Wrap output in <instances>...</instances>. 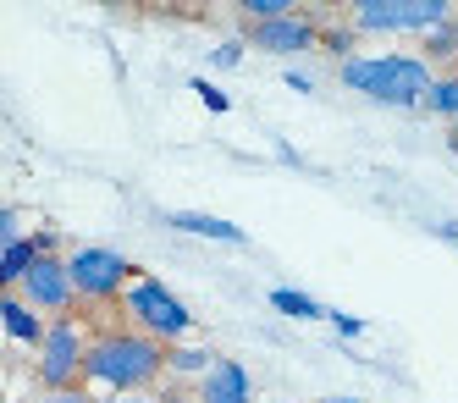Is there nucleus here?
Masks as SVG:
<instances>
[{
    "label": "nucleus",
    "mask_w": 458,
    "mask_h": 403,
    "mask_svg": "<svg viewBox=\"0 0 458 403\" xmlns=\"http://www.w3.org/2000/svg\"><path fill=\"white\" fill-rule=\"evenodd\" d=\"M166 359H172V348L144 338V331H100V338L89 343L83 382H100V387H111L122 398H133L155 376H166Z\"/></svg>",
    "instance_id": "obj_1"
},
{
    "label": "nucleus",
    "mask_w": 458,
    "mask_h": 403,
    "mask_svg": "<svg viewBox=\"0 0 458 403\" xmlns=\"http://www.w3.org/2000/svg\"><path fill=\"white\" fill-rule=\"evenodd\" d=\"M337 78L359 94L381 99V106H398V111H414L425 106V94H431V66H425L420 50H386V56H353L337 66Z\"/></svg>",
    "instance_id": "obj_2"
},
{
    "label": "nucleus",
    "mask_w": 458,
    "mask_h": 403,
    "mask_svg": "<svg viewBox=\"0 0 458 403\" xmlns=\"http://www.w3.org/2000/svg\"><path fill=\"white\" fill-rule=\"evenodd\" d=\"M122 304H127V321H133L144 338L166 343V348H182L193 315H188V304H182V298H177L166 282H155V277H133V287L122 293Z\"/></svg>",
    "instance_id": "obj_3"
},
{
    "label": "nucleus",
    "mask_w": 458,
    "mask_h": 403,
    "mask_svg": "<svg viewBox=\"0 0 458 403\" xmlns=\"http://www.w3.org/2000/svg\"><path fill=\"white\" fill-rule=\"evenodd\" d=\"M89 343L94 338H83V321L78 315L50 321L45 343H39V364H34V371H39V392H72V387H83Z\"/></svg>",
    "instance_id": "obj_4"
},
{
    "label": "nucleus",
    "mask_w": 458,
    "mask_h": 403,
    "mask_svg": "<svg viewBox=\"0 0 458 403\" xmlns=\"http://www.w3.org/2000/svg\"><path fill=\"white\" fill-rule=\"evenodd\" d=\"M453 22V6L447 0H353L348 6V28L353 33H431V28H447Z\"/></svg>",
    "instance_id": "obj_5"
},
{
    "label": "nucleus",
    "mask_w": 458,
    "mask_h": 403,
    "mask_svg": "<svg viewBox=\"0 0 458 403\" xmlns=\"http://www.w3.org/2000/svg\"><path fill=\"white\" fill-rule=\"evenodd\" d=\"M67 271H72V287L78 298H89V304H106V298L127 293L133 287V271H127V260L116 249H72L67 254Z\"/></svg>",
    "instance_id": "obj_6"
},
{
    "label": "nucleus",
    "mask_w": 458,
    "mask_h": 403,
    "mask_svg": "<svg viewBox=\"0 0 458 403\" xmlns=\"http://www.w3.org/2000/svg\"><path fill=\"white\" fill-rule=\"evenodd\" d=\"M12 293H22L28 304H34L39 315H50V321H61V315H72V304H78V287H72V271H67V260L61 254H39L34 260V271H28Z\"/></svg>",
    "instance_id": "obj_7"
},
{
    "label": "nucleus",
    "mask_w": 458,
    "mask_h": 403,
    "mask_svg": "<svg viewBox=\"0 0 458 403\" xmlns=\"http://www.w3.org/2000/svg\"><path fill=\"white\" fill-rule=\"evenodd\" d=\"M249 33V45L259 50H271V56H299V50H315L320 45V22L315 17H276V22H243Z\"/></svg>",
    "instance_id": "obj_8"
},
{
    "label": "nucleus",
    "mask_w": 458,
    "mask_h": 403,
    "mask_svg": "<svg viewBox=\"0 0 458 403\" xmlns=\"http://www.w3.org/2000/svg\"><path fill=\"white\" fill-rule=\"evenodd\" d=\"M249 398H254V387L238 359H216L199 376V403H249Z\"/></svg>",
    "instance_id": "obj_9"
},
{
    "label": "nucleus",
    "mask_w": 458,
    "mask_h": 403,
    "mask_svg": "<svg viewBox=\"0 0 458 403\" xmlns=\"http://www.w3.org/2000/svg\"><path fill=\"white\" fill-rule=\"evenodd\" d=\"M0 321H6V338L12 343H45V331H50L45 315L28 304L22 293H12V287H6V298H0Z\"/></svg>",
    "instance_id": "obj_10"
},
{
    "label": "nucleus",
    "mask_w": 458,
    "mask_h": 403,
    "mask_svg": "<svg viewBox=\"0 0 458 403\" xmlns=\"http://www.w3.org/2000/svg\"><path fill=\"white\" fill-rule=\"evenodd\" d=\"M39 254H55V238H50V232H34V238H22V244H12V249H0V282L17 287L28 271H34V260H39Z\"/></svg>",
    "instance_id": "obj_11"
},
{
    "label": "nucleus",
    "mask_w": 458,
    "mask_h": 403,
    "mask_svg": "<svg viewBox=\"0 0 458 403\" xmlns=\"http://www.w3.org/2000/svg\"><path fill=\"white\" fill-rule=\"evenodd\" d=\"M166 221L177 232H199V238H216V244H249V232L221 221V216H205V210H166Z\"/></svg>",
    "instance_id": "obj_12"
},
{
    "label": "nucleus",
    "mask_w": 458,
    "mask_h": 403,
    "mask_svg": "<svg viewBox=\"0 0 458 403\" xmlns=\"http://www.w3.org/2000/svg\"><path fill=\"white\" fill-rule=\"evenodd\" d=\"M271 310L287 315V321H320V315H332L320 298H310V293H299V287H271Z\"/></svg>",
    "instance_id": "obj_13"
},
{
    "label": "nucleus",
    "mask_w": 458,
    "mask_h": 403,
    "mask_svg": "<svg viewBox=\"0 0 458 403\" xmlns=\"http://www.w3.org/2000/svg\"><path fill=\"white\" fill-rule=\"evenodd\" d=\"M425 111L442 116V122H458V73H442L431 83V94H425Z\"/></svg>",
    "instance_id": "obj_14"
},
{
    "label": "nucleus",
    "mask_w": 458,
    "mask_h": 403,
    "mask_svg": "<svg viewBox=\"0 0 458 403\" xmlns=\"http://www.w3.org/2000/svg\"><path fill=\"white\" fill-rule=\"evenodd\" d=\"M210 364H216V359H210V348H172V359H166V371H172V376L182 382V376H205Z\"/></svg>",
    "instance_id": "obj_15"
},
{
    "label": "nucleus",
    "mask_w": 458,
    "mask_h": 403,
    "mask_svg": "<svg viewBox=\"0 0 458 403\" xmlns=\"http://www.w3.org/2000/svg\"><path fill=\"white\" fill-rule=\"evenodd\" d=\"M243 22H276V17H293L299 6H293V0H243Z\"/></svg>",
    "instance_id": "obj_16"
},
{
    "label": "nucleus",
    "mask_w": 458,
    "mask_h": 403,
    "mask_svg": "<svg viewBox=\"0 0 458 403\" xmlns=\"http://www.w3.org/2000/svg\"><path fill=\"white\" fill-rule=\"evenodd\" d=\"M431 56H458V22L425 33V61H431Z\"/></svg>",
    "instance_id": "obj_17"
},
{
    "label": "nucleus",
    "mask_w": 458,
    "mask_h": 403,
    "mask_svg": "<svg viewBox=\"0 0 458 403\" xmlns=\"http://www.w3.org/2000/svg\"><path fill=\"white\" fill-rule=\"evenodd\" d=\"M320 45H326V50H337L343 61H353V50H348V45H353V39H348V28H320Z\"/></svg>",
    "instance_id": "obj_18"
},
{
    "label": "nucleus",
    "mask_w": 458,
    "mask_h": 403,
    "mask_svg": "<svg viewBox=\"0 0 458 403\" xmlns=\"http://www.w3.org/2000/svg\"><path fill=\"white\" fill-rule=\"evenodd\" d=\"M193 94H199V99H205L210 111H226V106H233V99H226V94H221L216 83H205V78H193Z\"/></svg>",
    "instance_id": "obj_19"
},
{
    "label": "nucleus",
    "mask_w": 458,
    "mask_h": 403,
    "mask_svg": "<svg viewBox=\"0 0 458 403\" xmlns=\"http://www.w3.org/2000/svg\"><path fill=\"white\" fill-rule=\"evenodd\" d=\"M22 244V232H17V210H0V249H12Z\"/></svg>",
    "instance_id": "obj_20"
},
{
    "label": "nucleus",
    "mask_w": 458,
    "mask_h": 403,
    "mask_svg": "<svg viewBox=\"0 0 458 403\" xmlns=\"http://www.w3.org/2000/svg\"><path fill=\"white\" fill-rule=\"evenodd\" d=\"M238 56H243V45H238V39H221V45L210 50V61H216V66H238Z\"/></svg>",
    "instance_id": "obj_21"
},
{
    "label": "nucleus",
    "mask_w": 458,
    "mask_h": 403,
    "mask_svg": "<svg viewBox=\"0 0 458 403\" xmlns=\"http://www.w3.org/2000/svg\"><path fill=\"white\" fill-rule=\"evenodd\" d=\"M332 326L343 331V338H359V331H365V321H359V315H343V310H332Z\"/></svg>",
    "instance_id": "obj_22"
},
{
    "label": "nucleus",
    "mask_w": 458,
    "mask_h": 403,
    "mask_svg": "<svg viewBox=\"0 0 458 403\" xmlns=\"http://www.w3.org/2000/svg\"><path fill=\"white\" fill-rule=\"evenodd\" d=\"M39 403H94L83 387H72V392H39Z\"/></svg>",
    "instance_id": "obj_23"
},
{
    "label": "nucleus",
    "mask_w": 458,
    "mask_h": 403,
    "mask_svg": "<svg viewBox=\"0 0 458 403\" xmlns=\"http://www.w3.org/2000/svg\"><path fill=\"white\" fill-rule=\"evenodd\" d=\"M287 89H299V94H315V78H310V73H287Z\"/></svg>",
    "instance_id": "obj_24"
},
{
    "label": "nucleus",
    "mask_w": 458,
    "mask_h": 403,
    "mask_svg": "<svg viewBox=\"0 0 458 403\" xmlns=\"http://www.w3.org/2000/svg\"><path fill=\"white\" fill-rule=\"evenodd\" d=\"M160 403H199V392H182V387H177V392H166Z\"/></svg>",
    "instance_id": "obj_25"
},
{
    "label": "nucleus",
    "mask_w": 458,
    "mask_h": 403,
    "mask_svg": "<svg viewBox=\"0 0 458 403\" xmlns=\"http://www.w3.org/2000/svg\"><path fill=\"white\" fill-rule=\"evenodd\" d=\"M111 403H149V398H111Z\"/></svg>",
    "instance_id": "obj_26"
},
{
    "label": "nucleus",
    "mask_w": 458,
    "mask_h": 403,
    "mask_svg": "<svg viewBox=\"0 0 458 403\" xmlns=\"http://www.w3.org/2000/svg\"><path fill=\"white\" fill-rule=\"evenodd\" d=\"M320 403H353V398H320Z\"/></svg>",
    "instance_id": "obj_27"
}]
</instances>
